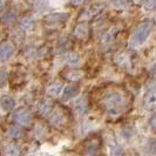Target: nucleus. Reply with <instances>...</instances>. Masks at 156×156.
Listing matches in <instances>:
<instances>
[{"label": "nucleus", "instance_id": "23", "mask_svg": "<svg viewBox=\"0 0 156 156\" xmlns=\"http://www.w3.org/2000/svg\"><path fill=\"white\" fill-rule=\"evenodd\" d=\"M156 7V0H144L143 1V9L146 12H151Z\"/></svg>", "mask_w": 156, "mask_h": 156}, {"label": "nucleus", "instance_id": "16", "mask_svg": "<svg viewBox=\"0 0 156 156\" xmlns=\"http://www.w3.org/2000/svg\"><path fill=\"white\" fill-rule=\"evenodd\" d=\"M52 108H53V103L49 101V100H45V101L40 102L39 107H38L39 113L41 115H47V114H49Z\"/></svg>", "mask_w": 156, "mask_h": 156}, {"label": "nucleus", "instance_id": "4", "mask_svg": "<svg viewBox=\"0 0 156 156\" xmlns=\"http://www.w3.org/2000/svg\"><path fill=\"white\" fill-rule=\"evenodd\" d=\"M143 107L149 112L156 110V88L148 89L143 95Z\"/></svg>", "mask_w": 156, "mask_h": 156}, {"label": "nucleus", "instance_id": "32", "mask_svg": "<svg viewBox=\"0 0 156 156\" xmlns=\"http://www.w3.org/2000/svg\"><path fill=\"white\" fill-rule=\"evenodd\" d=\"M0 120H1V116H0Z\"/></svg>", "mask_w": 156, "mask_h": 156}, {"label": "nucleus", "instance_id": "26", "mask_svg": "<svg viewBox=\"0 0 156 156\" xmlns=\"http://www.w3.org/2000/svg\"><path fill=\"white\" fill-rule=\"evenodd\" d=\"M116 1L120 6H122V7H128V6H129V1H130V0H116Z\"/></svg>", "mask_w": 156, "mask_h": 156}, {"label": "nucleus", "instance_id": "1", "mask_svg": "<svg viewBox=\"0 0 156 156\" xmlns=\"http://www.w3.org/2000/svg\"><path fill=\"white\" fill-rule=\"evenodd\" d=\"M129 100L125 92L120 89H110L103 94L101 99V106L103 110L113 117L121 116L128 109Z\"/></svg>", "mask_w": 156, "mask_h": 156}, {"label": "nucleus", "instance_id": "3", "mask_svg": "<svg viewBox=\"0 0 156 156\" xmlns=\"http://www.w3.org/2000/svg\"><path fill=\"white\" fill-rule=\"evenodd\" d=\"M101 137L100 135H93L88 137L83 144L85 156H100L101 154Z\"/></svg>", "mask_w": 156, "mask_h": 156}, {"label": "nucleus", "instance_id": "9", "mask_svg": "<svg viewBox=\"0 0 156 156\" xmlns=\"http://www.w3.org/2000/svg\"><path fill=\"white\" fill-rule=\"evenodd\" d=\"M74 110L78 115H82L87 112V101L85 98H79L74 102Z\"/></svg>", "mask_w": 156, "mask_h": 156}, {"label": "nucleus", "instance_id": "15", "mask_svg": "<svg viewBox=\"0 0 156 156\" xmlns=\"http://www.w3.org/2000/svg\"><path fill=\"white\" fill-rule=\"evenodd\" d=\"M65 78L69 81H79L83 78V72L79 69H70L65 73Z\"/></svg>", "mask_w": 156, "mask_h": 156}, {"label": "nucleus", "instance_id": "10", "mask_svg": "<svg viewBox=\"0 0 156 156\" xmlns=\"http://www.w3.org/2000/svg\"><path fill=\"white\" fill-rule=\"evenodd\" d=\"M79 92L78 86H67L65 87L62 93V100L63 101H68L70 99H73Z\"/></svg>", "mask_w": 156, "mask_h": 156}, {"label": "nucleus", "instance_id": "22", "mask_svg": "<svg viewBox=\"0 0 156 156\" xmlns=\"http://www.w3.org/2000/svg\"><path fill=\"white\" fill-rule=\"evenodd\" d=\"M109 149H110V156H122V149L121 147L115 143V142H112L109 146Z\"/></svg>", "mask_w": 156, "mask_h": 156}, {"label": "nucleus", "instance_id": "2", "mask_svg": "<svg viewBox=\"0 0 156 156\" xmlns=\"http://www.w3.org/2000/svg\"><path fill=\"white\" fill-rule=\"evenodd\" d=\"M151 31V25L149 23H140L136 28L133 34V38L130 40V46L136 48V47L142 46L146 40L148 39L149 34Z\"/></svg>", "mask_w": 156, "mask_h": 156}, {"label": "nucleus", "instance_id": "27", "mask_svg": "<svg viewBox=\"0 0 156 156\" xmlns=\"http://www.w3.org/2000/svg\"><path fill=\"white\" fill-rule=\"evenodd\" d=\"M150 127L156 132V113L153 115V117L150 119Z\"/></svg>", "mask_w": 156, "mask_h": 156}, {"label": "nucleus", "instance_id": "6", "mask_svg": "<svg viewBox=\"0 0 156 156\" xmlns=\"http://www.w3.org/2000/svg\"><path fill=\"white\" fill-rule=\"evenodd\" d=\"M14 46L11 42H5L0 46V62L6 61L14 54Z\"/></svg>", "mask_w": 156, "mask_h": 156}, {"label": "nucleus", "instance_id": "20", "mask_svg": "<svg viewBox=\"0 0 156 156\" xmlns=\"http://www.w3.org/2000/svg\"><path fill=\"white\" fill-rule=\"evenodd\" d=\"M6 136L8 139H19L23 136V130L19 127H11L6 132Z\"/></svg>", "mask_w": 156, "mask_h": 156}, {"label": "nucleus", "instance_id": "31", "mask_svg": "<svg viewBox=\"0 0 156 156\" xmlns=\"http://www.w3.org/2000/svg\"><path fill=\"white\" fill-rule=\"evenodd\" d=\"M69 156H75V155H69Z\"/></svg>", "mask_w": 156, "mask_h": 156}, {"label": "nucleus", "instance_id": "29", "mask_svg": "<svg viewBox=\"0 0 156 156\" xmlns=\"http://www.w3.org/2000/svg\"><path fill=\"white\" fill-rule=\"evenodd\" d=\"M122 156H140L137 153H127V154H123Z\"/></svg>", "mask_w": 156, "mask_h": 156}, {"label": "nucleus", "instance_id": "24", "mask_svg": "<svg viewBox=\"0 0 156 156\" xmlns=\"http://www.w3.org/2000/svg\"><path fill=\"white\" fill-rule=\"evenodd\" d=\"M147 148H148L149 153L156 155V139H150L148 141V144H147Z\"/></svg>", "mask_w": 156, "mask_h": 156}, {"label": "nucleus", "instance_id": "8", "mask_svg": "<svg viewBox=\"0 0 156 156\" xmlns=\"http://www.w3.org/2000/svg\"><path fill=\"white\" fill-rule=\"evenodd\" d=\"M61 90H62V83L59 82V81H55L53 83H51L46 89L47 94H48L49 96H53V98L59 96L60 93H61Z\"/></svg>", "mask_w": 156, "mask_h": 156}, {"label": "nucleus", "instance_id": "21", "mask_svg": "<svg viewBox=\"0 0 156 156\" xmlns=\"http://www.w3.org/2000/svg\"><path fill=\"white\" fill-rule=\"evenodd\" d=\"M102 8L101 5H98V4H95V5H93V6H90L89 8H87L86 12L83 13V18H92L93 16H95L100 9Z\"/></svg>", "mask_w": 156, "mask_h": 156}, {"label": "nucleus", "instance_id": "30", "mask_svg": "<svg viewBox=\"0 0 156 156\" xmlns=\"http://www.w3.org/2000/svg\"><path fill=\"white\" fill-rule=\"evenodd\" d=\"M4 0H0V9H2V7H4Z\"/></svg>", "mask_w": 156, "mask_h": 156}, {"label": "nucleus", "instance_id": "14", "mask_svg": "<svg viewBox=\"0 0 156 156\" xmlns=\"http://www.w3.org/2000/svg\"><path fill=\"white\" fill-rule=\"evenodd\" d=\"M21 153V148L19 144H8L4 149V156H19Z\"/></svg>", "mask_w": 156, "mask_h": 156}, {"label": "nucleus", "instance_id": "13", "mask_svg": "<svg viewBox=\"0 0 156 156\" xmlns=\"http://www.w3.org/2000/svg\"><path fill=\"white\" fill-rule=\"evenodd\" d=\"M74 35L78 39H85L88 35V26L87 23H79L74 30Z\"/></svg>", "mask_w": 156, "mask_h": 156}, {"label": "nucleus", "instance_id": "5", "mask_svg": "<svg viewBox=\"0 0 156 156\" xmlns=\"http://www.w3.org/2000/svg\"><path fill=\"white\" fill-rule=\"evenodd\" d=\"M13 120L16 121L18 125L21 126H28L32 121L31 113L26 108H19L14 112L13 114Z\"/></svg>", "mask_w": 156, "mask_h": 156}, {"label": "nucleus", "instance_id": "18", "mask_svg": "<svg viewBox=\"0 0 156 156\" xmlns=\"http://www.w3.org/2000/svg\"><path fill=\"white\" fill-rule=\"evenodd\" d=\"M65 61H66V63L70 65V66H75V65H78L80 62V55L78 53H75V52H69L65 56Z\"/></svg>", "mask_w": 156, "mask_h": 156}, {"label": "nucleus", "instance_id": "17", "mask_svg": "<svg viewBox=\"0 0 156 156\" xmlns=\"http://www.w3.org/2000/svg\"><path fill=\"white\" fill-rule=\"evenodd\" d=\"M14 106H16V100L12 98V96H4L2 99H1V107L4 108L5 110H11L14 108Z\"/></svg>", "mask_w": 156, "mask_h": 156}, {"label": "nucleus", "instance_id": "25", "mask_svg": "<svg viewBox=\"0 0 156 156\" xmlns=\"http://www.w3.org/2000/svg\"><path fill=\"white\" fill-rule=\"evenodd\" d=\"M7 73L5 70H0V87H4L7 82Z\"/></svg>", "mask_w": 156, "mask_h": 156}, {"label": "nucleus", "instance_id": "12", "mask_svg": "<svg viewBox=\"0 0 156 156\" xmlns=\"http://www.w3.org/2000/svg\"><path fill=\"white\" fill-rule=\"evenodd\" d=\"M68 19L67 14H62V13H56V14H51L46 18L47 23H65Z\"/></svg>", "mask_w": 156, "mask_h": 156}, {"label": "nucleus", "instance_id": "19", "mask_svg": "<svg viewBox=\"0 0 156 156\" xmlns=\"http://www.w3.org/2000/svg\"><path fill=\"white\" fill-rule=\"evenodd\" d=\"M20 26H21V28L25 30V31H32L33 27H34V19L32 16H26V18L21 19Z\"/></svg>", "mask_w": 156, "mask_h": 156}, {"label": "nucleus", "instance_id": "28", "mask_svg": "<svg viewBox=\"0 0 156 156\" xmlns=\"http://www.w3.org/2000/svg\"><path fill=\"white\" fill-rule=\"evenodd\" d=\"M86 0H72V2H73V5H81V4H83Z\"/></svg>", "mask_w": 156, "mask_h": 156}, {"label": "nucleus", "instance_id": "7", "mask_svg": "<svg viewBox=\"0 0 156 156\" xmlns=\"http://www.w3.org/2000/svg\"><path fill=\"white\" fill-rule=\"evenodd\" d=\"M49 121H51V123H52V125L59 127V126H62L63 123H65V121H66V116H65V114H63V112L61 109H56L54 113L51 115Z\"/></svg>", "mask_w": 156, "mask_h": 156}, {"label": "nucleus", "instance_id": "11", "mask_svg": "<svg viewBox=\"0 0 156 156\" xmlns=\"http://www.w3.org/2000/svg\"><path fill=\"white\" fill-rule=\"evenodd\" d=\"M117 34V28L116 27H113L110 28L108 32H106L103 34V37L101 38V42L103 45H108V44H112L114 40H115V37Z\"/></svg>", "mask_w": 156, "mask_h": 156}]
</instances>
